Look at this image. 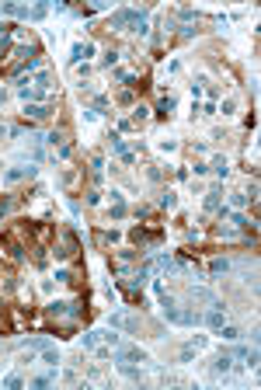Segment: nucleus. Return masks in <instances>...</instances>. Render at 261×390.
<instances>
[{"label": "nucleus", "mask_w": 261, "mask_h": 390, "mask_svg": "<svg viewBox=\"0 0 261 390\" xmlns=\"http://www.w3.org/2000/svg\"><path fill=\"white\" fill-rule=\"evenodd\" d=\"M11 32H18L14 25H0V59L11 53Z\"/></svg>", "instance_id": "11"}, {"label": "nucleus", "mask_w": 261, "mask_h": 390, "mask_svg": "<svg viewBox=\"0 0 261 390\" xmlns=\"http://www.w3.org/2000/svg\"><path fill=\"white\" fill-rule=\"evenodd\" d=\"M174 105H178L174 98H161V105H157V118H167L171 112H174Z\"/></svg>", "instance_id": "19"}, {"label": "nucleus", "mask_w": 261, "mask_h": 390, "mask_svg": "<svg viewBox=\"0 0 261 390\" xmlns=\"http://www.w3.org/2000/svg\"><path fill=\"white\" fill-rule=\"evenodd\" d=\"M42 359H45V362H53V366H56V362H60V352L53 349V345H45V349H42Z\"/></svg>", "instance_id": "30"}, {"label": "nucleus", "mask_w": 261, "mask_h": 390, "mask_svg": "<svg viewBox=\"0 0 261 390\" xmlns=\"http://www.w3.org/2000/svg\"><path fill=\"white\" fill-rule=\"evenodd\" d=\"M115 101H119V105H125V108H129V105H133V91H122V94L115 98Z\"/></svg>", "instance_id": "37"}, {"label": "nucleus", "mask_w": 261, "mask_h": 390, "mask_svg": "<svg viewBox=\"0 0 261 390\" xmlns=\"http://www.w3.org/2000/svg\"><path fill=\"white\" fill-rule=\"evenodd\" d=\"M220 334L226 338V342H237V338H241V328H233V324H223Z\"/></svg>", "instance_id": "26"}, {"label": "nucleus", "mask_w": 261, "mask_h": 390, "mask_svg": "<svg viewBox=\"0 0 261 390\" xmlns=\"http://www.w3.org/2000/svg\"><path fill=\"white\" fill-rule=\"evenodd\" d=\"M94 345H98V334H94V331L84 334V349H94Z\"/></svg>", "instance_id": "39"}, {"label": "nucleus", "mask_w": 261, "mask_h": 390, "mask_svg": "<svg viewBox=\"0 0 261 390\" xmlns=\"http://www.w3.org/2000/svg\"><path fill=\"white\" fill-rule=\"evenodd\" d=\"M24 115L28 118H49L53 108H49V105H24Z\"/></svg>", "instance_id": "13"}, {"label": "nucleus", "mask_w": 261, "mask_h": 390, "mask_svg": "<svg viewBox=\"0 0 261 390\" xmlns=\"http://www.w3.org/2000/svg\"><path fill=\"white\" fill-rule=\"evenodd\" d=\"M174 206H178V199H174L171 192H164L161 195V209H174Z\"/></svg>", "instance_id": "33"}, {"label": "nucleus", "mask_w": 261, "mask_h": 390, "mask_svg": "<svg viewBox=\"0 0 261 390\" xmlns=\"http://www.w3.org/2000/svg\"><path fill=\"white\" fill-rule=\"evenodd\" d=\"M77 251H81V240H77V234H63V240L56 244V258H60V261H66V258H73Z\"/></svg>", "instance_id": "3"}, {"label": "nucleus", "mask_w": 261, "mask_h": 390, "mask_svg": "<svg viewBox=\"0 0 261 390\" xmlns=\"http://www.w3.org/2000/svg\"><path fill=\"white\" fill-rule=\"evenodd\" d=\"M202 345H205V338H192V342H188V345L181 349V362H188V359H192V355H195V352H199Z\"/></svg>", "instance_id": "14"}, {"label": "nucleus", "mask_w": 261, "mask_h": 390, "mask_svg": "<svg viewBox=\"0 0 261 390\" xmlns=\"http://www.w3.org/2000/svg\"><path fill=\"white\" fill-rule=\"evenodd\" d=\"M115 63H119V53H115V49H108V53L101 56V66H115Z\"/></svg>", "instance_id": "32"}, {"label": "nucleus", "mask_w": 261, "mask_h": 390, "mask_svg": "<svg viewBox=\"0 0 261 390\" xmlns=\"http://www.w3.org/2000/svg\"><path fill=\"white\" fill-rule=\"evenodd\" d=\"M209 171H216V175H220V178H230V164H226V157H216Z\"/></svg>", "instance_id": "22"}, {"label": "nucleus", "mask_w": 261, "mask_h": 390, "mask_svg": "<svg viewBox=\"0 0 261 390\" xmlns=\"http://www.w3.org/2000/svg\"><path fill=\"white\" fill-rule=\"evenodd\" d=\"M230 220H233V223H237V227H244V230H247V227H251V223H247V220H244L241 213H233V209H230Z\"/></svg>", "instance_id": "36"}, {"label": "nucleus", "mask_w": 261, "mask_h": 390, "mask_svg": "<svg viewBox=\"0 0 261 390\" xmlns=\"http://www.w3.org/2000/svg\"><path fill=\"white\" fill-rule=\"evenodd\" d=\"M230 269H233V265H230L226 258H216V261H209V275H226Z\"/></svg>", "instance_id": "16"}, {"label": "nucleus", "mask_w": 261, "mask_h": 390, "mask_svg": "<svg viewBox=\"0 0 261 390\" xmlns=\"http://www.w3.org/2000/svg\"><path fill=\"white\" fill-rule=\"evenodd\" d=\"M119 230H101V234H98V240H101V244H108V240H112V244H115V240H119Z\"/></svg>", "instance_id": "31"}, {"label": "nucleus", "mask_w": 261, "mask_h": 390, "mask_svg": "<svg viewBox=\"0 0 261 390\" xmlns=\"http://www.w3.org/2000/svg\"><path fill=\"white\" fill-rule=\"evenodd\" d=\"M146 115H150V108L136 105V108H133V118H129V122H133V126H140V122H146Z\"/></svg>", "instance_id": "27"}, {"label": "nucleus", "mask_w": 261, "mask_h": 390, "mask_svg": "<svg viewBox=\"0 0 261 390\" xmlns=\"http://www.w3.org/2000/svg\"><path fill=\"white\" fill-rule=\"evenodd\" d=\"M192 300H199V303H209V307H216V303H220V300H216V296H213L209 289H192Z\"/></svg>", "instance_id": "20"}, {"label": "nucleus", "mask_w": 261, "mask_h": 390, "mask_svg": "<svg viewBox=\"0 0 261 390\" xmlns=\"http://www.w3.org/2000/svg\"><path fill=\"white\" fill-rule=\"evenodd\" d=\"M45 143H53V147H56V143H63V133H49V136H45Z\"/></svg>", "instance_id": "40"}, {"label": "nucleus", "mask_w": 261, "mask_h": 390, "mask_svg": "<svg viewBox=\"0 0 261 390\" xmlns=\"http://www.w3.org/2000/svg\"><path fill=\"white\" fill-rule=\"evenodd\" d=\"M115 359H125V362H146V352L136 349V345H129V349H119L115 355H112V362Z\"/></svg>", "instance_id": "5"}, {"label": "nucleus", "mask_w": 261, "mask_h": 390, "mask_svg": "<svg viewBox=\"0 0 261 390\" xmlns=\"http://www.w3.org/2000/svg\"><path fill=\"white\" fill-rule=\"evenodd\" d=\"M98 202H101V192H98V188H91V192H87V206H98Z\"/></svg>", "instance_id": "38"}, {"label": "nucleus", "mask_w": 261, "mask_h": 390, "mask_svg": "<svg viewBox=\"0 0 261 390\" xmlns=\"http://www.w3.org/2000/svg\"><path fill=\"white\" fill-rule=\"evenodd\" d=\"M45 310H49V317H81L84 313L77 300H53Z\"/></svg>", "instance_id": "2"}, {"label": "nucleus", "mask_w": 261, "mask_h": 390, "mask_svg": "<svg viewBox=\"0 0 261 390\" xmlns=\"http://www.w3.org/2000/svg\"><path fill=\"white\" fill-rule=\"evenodd\" d=\"M153 265H161V269H167V272H174V269H178V261H174V258H167V254H161Z\"/></svg>", "instance_id": "29"}, {"label": "nucleus", "mask_w": 261, "mask_h": 390, "mask_svg": "<svg viewBox=\"0 0 261 390\" xmlns=\"http://www.w3.org/2000/svg\"><path fill=\"white\" fill-rule=\"evenodd\" d=\"M140 21H146V11H136V7H122L108 18V28H122V32H133Z\"/></svg>", "instance_id": "1"}, {"label": "nucleus", "mask_w": 261, "mask_h": 390, "mask_svg": "<svg viewBox=\"0 0 261 390\" xmlns=\"http://www.w3.org/2000/svg\"><path fill=\"white\" fill-rule=\"evenodd\" d=\"M4 258H11V261H24V248H21L18 240H4Z\"/></svg>", "instance_id": "10"}, {"label": "nucleus", "mask_w": 261, "mask_h": 390, "mask_svg": "<svg viewBox=\"0 0 261 390\" xmlns=\"http://www.w3.org/2000/svg\"><path fill=\"white\" fill-rule=\"evenodd\" d=\"M220 192H205V209H209V213H220Z\"/></svg>", "instance_id": "24"}, {"label": "nucleus", "mask_w": 261, "mask_h": 390, "mask_svg": "<svg viewBox=\"0 0 261 390\" xmlns=\"http://www.w3.org/2000/svg\"><path fill=\"white\" fill-rule=\"evenodd\" d=\"M108 139H112V150H115V154H119L122 160H125V164H133V154L125 150V143H122V136H119V133H112Z\"/></svg>", "instance_id": "12"}, {"label": "nucleus", "mask_w": 261, "mask_h": 390, "mask_svg": "<svg viewBox=\"0 0 261 390\" xmlns=\"http://www.w3.org/2000/svg\"><path fill=\"white\" fill-rule=\"evenodd\" d=\"M101 178H105V160H101V157H91V181L98 185Z\"/></svg>", "instance_id": "17"}, {"label": "nucleus", "mask_w": 261, "mask_h": 390, "mask_svg": "<svg viewBox=\"0 0 261 390\" xmlns=\"http://www.w3.org/2000/svg\"><path fill=\"white\" fill-rule=\"evenodd\" d=\"M45 14H49V7H45V4H35V7H32V21H42Z\"/></svg>", "instance_id": "34"}, {"label": "nucleus", "mask_w": 261, "mask_h": 390, "mask_svg": "<svg viewBox=\"0 0 261 390\" xmlns=\"http://www.w3.org/2000/svg\"><path fill=\"white\" fill-rule=\"evenodd\" d=\"M230 366H233V359H230V355H226V352H223L220 359H216V362H213V373H216V376H220V373H230Z\"/></svg>", "instance_id": "21"}, {"label": "nucleus", "mask_w": 261, "mask_h": 390, "mask_svg": "<svg viewBox=\"0 0 261 390\" xmlns=\"http://www.w3.org/2000/svg\"><path fill=\"white\" fill-rule=\"evenodd\" d=\"M0 14H7V18H24V21H32V11H28V7H21V4H0Z\"/></svg>", "instance_id": "7"}, {"label": "nucleus", "mask_w": 261, "mask_h": 390, "mask_svg": "<svg viewBox=\"0 0 261 390\" xmlns=\"http://www.w3.org/2000/svg\"><path fill=\"white\" fill-rule=\"evenodd\" d=\"M49 87H53V74H45V70H42L39 77H35V91H42V94H45Z\"/></svg>", "instance_id": "23"}, {"label": "nucleus", "mask_w": 261, "mask_h": 390, "mask_svg": "<svg viewBox=\"0 0 261 390\" xmlns=\"http://www.w3.org/2000/svg\"><path fill=\"white\" fill-rule=\"evenodd\" d=\"M108 324H112V328H122V331H140V317H125V313H112Z\"/></svg>", "instance_id": "4"}, {"label": "nucleus", "mask_w": 261, "mask_h": 390, "mask_svg": "<svg viewBox=\"0 0 261 390\" xmlns=\"http://www.w3.org/2000/svg\"><path fill=\"white\" fill-rule=\"evenodd\" d=\"M53 380H56V370L45 373V376H35V380H32V387H35V390H45L49 383H53Z\"/></svg>", "instance_id": "25"}, {"label": "nucleus", "mask_w": 261, "mask_h": 390, "mask_svg": "<svg viewBox=\"0 0 261 390\" xmlns=\"http://www.w3.org/2000/svg\"><path fill=\"white\" fill-rule=\"evenodd\" d=\"M94 56V45L91 42H84V45H73V56H70V63H81V59Z\"/></svg>", "instance_id": "15"}, {"label": "nucleus", "mask_w": 261, "mask_h": 390, "mask_svg": "<svg viewBox=\"0 0 261 390\" xmlns=\"http://www.w3.org/2000/svg\"><path fill=\"white\" fill-rule=\"evenodd\" d=\"M153 237H157V234H146V230H140V227H136V230L129 234V240H133V244H140V248H146V244H150Z\"/></svg>", "instance_id": "18"}, {"label": "nucleus", "mask_w": 261, "mask_h": 390, "mask_svg": "<svg viewBox=\"0 0 261 390\" xmlns=\"http://www.w3.org/2000/svg\"><path fill=\"white\" fill-rule=\"evenodd\" d=\"M202 324H209L213 331H220V328H223V303H216L213 310L205 313V317H202Z\"/></svg>", "instance_id": "9"}, {"label": "nucleus", "mask_w": 261, "mask_h": 390, "mask_svg": "<svg viewBox=\"0 0 261 390\" xmlns=\"http://www.w3.org/2000/svg\"><path fill=\"white\" fill-rule=\"evenodd\" d=\"M56 282H70V286H73V282H77V272H70V269H60V272H56Z\"/></svg>", "instance_id": "28"}, {"label": "nucleus", "mask_w": 261, "mask_h": 390, "mask_svg": "<svg viewBox=\"0 0 261 390\" xmlns=\"http://www.w3.org/2000/svg\"><path fill=\"white\" fill-rule=\"evenodd\" d=\"M4 387H7V390H21V387H24V380H21V376H7Z\"/></svg>", "instance_id": "35"}, {"label": "nucleus", "mask_w": 261, "mask_h": 390, "mask_svg": "<svg viewBox=\"0 0 261 390\" xmlns=\"http://www.w3.org/2000/svg\"><path fill=\"white\" fill-rule=\"evenodd\" d=\"M125 213H129V206H125V199H122V192H112V220H125Z\"/></svg>", "instance_id": "8"}, {"label": "nucleus", "mask_w": 261, "mask_h": 390, "mask_svg": "<svg viewBox=\"0 0 261 390\" xmlns=\"http://www.w3.org/2000/svg\"><path fill=\"white\" fill-rule=\"evenodd\" d=\"M24 178H35V167H11V171H4V181H7V185H18Z\"/></svg>", "instance_id": "6"}]
</instances>
